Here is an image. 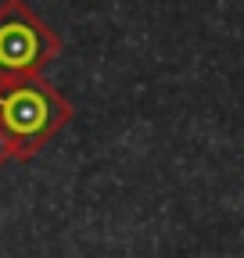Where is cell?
Segmentation results:
<instances>
[{"label":"cell","mask_w":244,"mask_h":258,"mask_svg":"<svg viewBox=\"0 0 244 258\" xmlns=\"http://www.w3.org/2000/svg\"><path fill=\"white\" fill-rule=\"evenodd\" d=\"M69 118L72 104L40 76H0V133L11 158H33Z\"/></svg>","instance_id":"obj_1"},{"label":"cell","mask_w":244,"mask_h":258,"mask_svg":"<svg viewBox=\"0 0 244 258\" xmlns=\"http://www.w3.org/2000/svg\"><path fill=\"white\" fill-rule=\"evenodd\" d=\"M61 50L57 32L47 29L22 0L0 4V76H36Z\"/></svg>","instance_id":"obj_2"}]
</instances>
